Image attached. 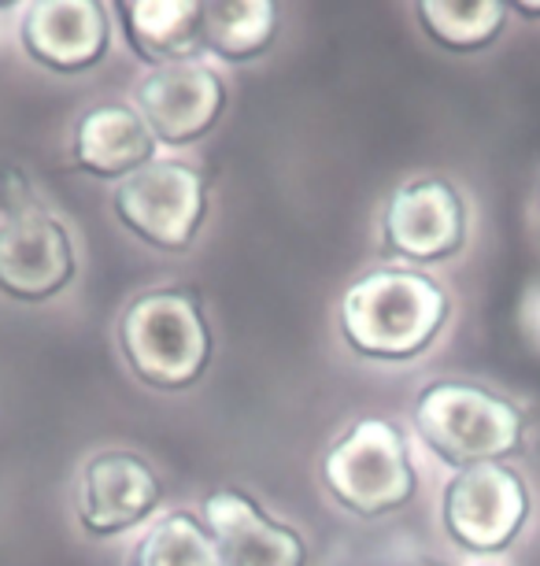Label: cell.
<instances>
[{
	"mask_svg": "<svg viewBox=\"0 0 540 566\" xmlns=\"http://www.w3.org/2000/svg\"><path fill=\"white\" fill-rule=\"evenodd\" d=\"M448 315V296L437 282L415 271H374L348 285L341 326L363 356L407 359L437 337Z\"/></svg>",
	"mask_w": 540,
	"mask_h": 566,
	"instance_id": "obj_1",
	"label": "cell"
},
{
	"mask_svg": "<svg viewBox=\"0 0 540 566\" xmlns=\"http://www.w3.org/2000/svg\"><path fill=\"white\" fill-rule=\"evenodd\" d=\"M126 363L156 389H182L200 378L211 356V337L197 301L182 290L145 293L119 326Z\"/></svg>",
	"mask_w": 540,
	"mask_h": 566,
	"instance_id": "obj_2",
	"label": "cell"
},
{
	"mask_svg": "<svg viewBox=\"0 0 540 566\" xmlns=\"http://www.w3.org/2000/svg\"><path fill=\"white\" fill-rule=\"evenodd\" d=\"M415 422L433 452L459 467L496 463L522 441V415L511 403L455 381H441L422 392Z\"/></svg>",
	"mask_w": 540,
	"mask_h": 566,
	"instance_id": "obj_3",
	"label": "cell"
},
{
	"mask_svg": "<svg viewBox=\"0 0 540 566\" xmlns=\"http://www.w3.org/2000/svg\"><path fill=\"white\" fill-rule=\"evenodd\" d=\"M330 493L356 515H385L415 493L407 444L393 422L363 419L330 448L322 463Z\"/></svg>",
	"mask_w": 540,
	"mask_h": 566,
	"instance_id": "obj_4",
	"label": "cell"
},
{
	"mask_svg": "<svg viewBox=\"0 0 540 566\" xmlns=\"http://www.w3.org/2000/svg\"><path fill=\"white\" fill-rule=\"evenodd\" d=\"M115 216L156 249H186L204 219V178L174 159H152L119 181Z\"/></svg>",
	"mask_w": 540,
	"mask_h": 566,
	"instance_id": "obj_5",
	"label": "cell"
},
{
	"mask_svg": "<svg viewBox=\"0 0 540 566\" xmlns=\"http://www.w3.org/2000/svg\"><path fill=\"white\" fill-rule=\"evenodd\" d=\"M526 515L529 493L522 478L500 463L463 467L444 489V526L470 552L507 548Z\"/></svg>",
	"mask_w": 540,
	"mask_h": 566,
	"instance_id": "obj_6",
	"label": "cell"
},
{
	"mask_svg": "<svg viewBox=\"0 0 540 566\" xmlns=\"http://www.w3.org/2000/svg\"><path fill=\"white\" fill-rule=\"evenodd\" d=\"M74 274L67 230L45 211H19L0 222V290L15 301H49Z\"/></svg>",
	"mask_w": 540,
	"mask_h": 566,
	"instance_id": "obj_7",
	"label": "cell"
},
{
	"mask_svg": "<svg viewBox=\"0 0 540 566\" xmlns=\"http://www.w3.org/2000/svg\"><path fill=\"white\" fill-rule=\"evenodd\" d=\"M137 104H141V119L156 134V142L186 145L208 134L211 123L219 119L222 82L208 63L186 56L152 67L137 90Z\"/></svg>",
	"mask_w": 540,
	"mask_h": 566,
	"instance_id": "obj_8",
	"label": "cell"
},
{
	"mask_svg": "<svg viewBox=\"0 0 540 566\" xmlns=\"http://www.w3.org/2000/svg\"><path fill=\"white\" fill-rule=\"evenodd\" d=\"M467 216L459 193L441 178L411 181L389 200L385 211V244L404 260L430 263L459 249Z\"/></svg>",
	"mask_w": 540,
	"mask_h": 566,
	"instance_id": "obj_9",
	"label": "cell"
},
{
	"mask_svg": "<svg viewBox=\"0 0 540 566\" xmlns=\"http://www.w3.org/2000/svg\"><path fill=\"white\" fill-rule=\"evenodd\" d=\"M160 504V482L145 459L104 452L89 459L78 482V518L89 533H119L137 526Z\"/></svg>",
	"mask_w": 540,
	"mask_h": 566,
	"instance_id": "obj_10",
	"label": "cell"
},
{
	"mask_svg": "<svg viewBox=\"0 0 540 566\" xmlns=\"http://www.w3.org/2000/svg\"><path fill=\"white\" fill-rule=\"evenodd\" d=\"M208 530L215 566H304V544L293 530L263 518L245 493L208 496Z\"/></svg>",
	"mask_w": 540,
	"mask_h": 566,
	"instance_id": "obj_11",
	"label": "cell"
},
{
	"mask_svg": "<svg viewBox=\"0 0 540 566\" xmlns=\"http://www.w3.org/2000/svg\"><path fill=\"white\" fill-rule=\"evenodd\" d=\"M23 41L34 60L56 71H82L108 45L104 8L93 0H38L23 15Z\"/></svg>",
	"mask_w": 540,
	"mask_h": 566,
	"instance_id": "obj_12",
	"label": "cell"
},
{
	"mask_svg": "<svg viewBox=\"0 0 540 566\" xmlns=\"http://www.w3.org/2000/svg\"><path fill=\"white\" fill-rule=\"evenodd\" d=\"M152 153L156 134L141 115L119 104L93 108L74 130V159L97 178H130L134 170L152 164Z\"/></svg>",
	"mask_w": 540,
	"mask_h": 566,
	"instance_id": "obj_13",
	"label": "cell"
},
{
	"mask_svg": "<svg viewBox=\"0 0 540 566\" xmlns=\"http://www.w3.org/2000/svg\"><path fill=\"white\" fill-rule=\"evenodd\" d=\"M200 8L197 0H134L123 4L126 38L134 52L156 67L186 60L200 34Z\"/></svg>",
	"mask_w": 540,
	"mask_h": 566,
	"instance_id": "obj_14",
	"label": "cell"
},
{
	"mask_svg": "<svg viewBox=\"0 0 540 566\" xmlns=\"http://www.w3.org/2000/svg\"><path fill=\"white\" fill-rule=\"evenodd\" d=\"M274 4L245 0V4H204L200 8V38L222 60H252L274 38Z\"/></svg>",
	"mask_w": 540,
	"mask_h": 566,
	"instance_id": "obj_15",
	"label": "cell"
},
{
	"mask_svg": "<svg viewBox=\"0 0 540 566\" xmlns=\"http://www.w3.org/2000/svg\"><path fill=\"white\" fill-rule=\"evenodd\" d=\"M422 23L441 45L470 52L481 49L500 34L507 4L500 0H467V4H448V0H426L419 4Z\"/></svg>",
	"mask_w": 540,
	"mask_h": 566,
	"instance_id": "obj_16",
	"label": "cell"
},
{
	"mask_svg": "<svg viewBox=\"0 0 540 566\" xmlns=\"http://www.w3.org/2000/svg\"><path fill=\"white\" fill-rule=\"evenodd\" d=\"M130 566H215V544L197 518L171 515L145 533Z\"/></svg>",
	"mask_w": 540,
	"mask_h": 566,
	"instance_id": "obj_17",
	"label": "cell"
},
{
	"mask_svg": "<svg viewBox=\"0 0 540 566\" xmlns=\"http://www.w3.org/2000/svg\"><path fill=\"white\" fill-rule=\"evenodd\" d=\"M515 8H518L522 15H537V19H540V4H515Z\"/></svg>",
	"mask_w": 540,
	"mask_h": 566,
	"instance_id": "obj_18",
	"label": "cell"
},
{
	"mask_svg": "<svg viewBox=\"0 0 540 566\" xmlns=\"http://www.w3.org/2000/svg\"><path fill=\"white\" fill-rule=\"evenodd\" d=\"M537 329H540V312H537Z\"/></svg>",
	"mask_w": 540,
	"mask_h": 566,
	"instance_id": "obj_19",
	"label": "cell"
}]
</instances>
